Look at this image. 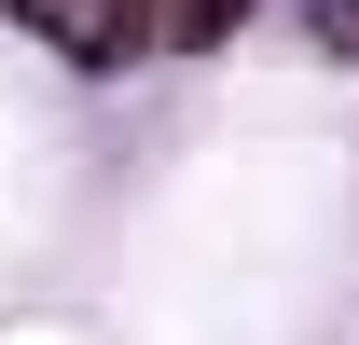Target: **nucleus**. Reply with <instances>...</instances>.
<instances>
[{"label": "nucleus", "instance_id": "obj_1", "mask_svg": "<svg viewBox=\"0 0 359 345\" xmlns=\"http://www.w3.org/2000/svg\"><path fill=\"white\" fill-rule=\"evenodd\" d=\"M14 28L55 55H125L138 42V0H14Z\"/></svg>", "mask_w": 359, "mask_h": 345}, {"label": "nucleus", "instance_id": "obj_2", "mask_svg": "<svg viewBox=\"0 0 359 345\" xmlns=\"http://www.w3.org/2000/svg\"><path fill=\"white\" fill-rule=\"evenodd\" d=\"M235 0H138V42H222Z\"/></svg>", "mask_w": 359, "mask_h": 345}]
</instances>
